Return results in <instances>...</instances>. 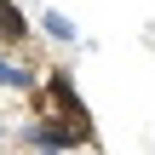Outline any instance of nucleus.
Returning <instances> with one entry per match:
<instances>
[{"instance_id": "f257e3e1", "label": "nucleus", "mask_w": 155, "mask_h": 155, "mask_svg": "<svg viewBox=\"0 0 155 155\" xmlns=\"http://www.w3.org/2000/svg\"><path fill=\"white\" fill-rule=\"evenodd\" d=\"M40 29H46V35H52L58 46H75V40H81V29H75V23H69V17H63L58 6H52V12H40Z\"/></svg>"}, {"instance_id": "f03ea898", "label": "nucleus", "mask_w": 155, "mask_h": 155, "mask_svg": "<svg viewBox=\"0 0 155 155\" xmlns=\"http://www.w3.org/2000/svg\"><path fill=\"white\" fill-rule=\"evenodd\" d=\"M23 35H29V17L12 0H0V40H23Z\"/></svg>"}, {"instance_id": "7ed1b4c3", "label": "nucleus", "mask_w": 155, "mask_h": 155, "mask_svg": "<svg viewBox=\"0 0 155 155\" xmlns=\"http://www.w3.org/2000/svg\"><path fill=\"white\" fill-rule=\"evenodd\" d=\"M0 86H17V92H23V86H35V75H29L23 63H12V58L0 52Z\"/></svg>"}, {"instance_id": "20e7f679", "label": "nucleus", "mask_w": 155, "mask_h": 155, "mask_svg": "<svg viewBox=\"0 0 155 155\" xmlns=\"http://www.w3.org/2000/svg\"><path fill=\"white\" fill-rule=\"evenodd\" d=\"M35 155H63V150H52V144H35Z\"/></svg>"}, {"instance_id": "39448f33", "label": "nucleus", "mask_w": 155, "mask_h": 155, "mask_svg": "<svg viewBox=\"0 0 155 155\" xmlns=\"http://www.w3.org/2000/svg\"><path fill=\"white\" fill-rule=\"evenodd\" d=\"M0 144H6V127H0Z\"/></svg>"}]
</instances>
